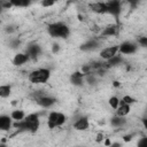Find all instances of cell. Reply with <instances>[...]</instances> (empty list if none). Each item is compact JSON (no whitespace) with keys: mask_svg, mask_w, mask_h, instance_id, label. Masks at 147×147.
<instances>
[{"mask_svg":"<svg viewBox=\"0 0 147 147\" xmlns=\"http://www.w3.org/2000/svg\"><path fill=\"white\" fill-rule=\"evenodd\" d=\"M40 122H39V115L38 114H30L28 116H25L24 119L20 121V122H15L14 123V127L20 130V131H28V132H37V130L39 129Z\"/></svg>","mask_w":147,"mask_h":147,"instance_id":"6da1fadb","label":"cell"},{"mask_svg":"<svg viewBox=\"0 0 147 147\" xmlns=\"http://www.w3.org/2000/svg\"><path fill=\"white\" fill-rule=\"evenodd\" d=\"M47 33L53 38H68L70 29L63 22H54L47 25Z\"/></svg>","mask_w":147,"mask_h":147,"instance_id":"7a4b0ae2","label":"cell"},{"mask_svg":"<svg viewBox=\"0 0 147 147\" xmlns=\"http://www.w3.org/2000/svg\"><path fill=\"white\" fill-rule=\"evenodd\" d=\"M28 78L32 84H44L51 78V70L47 68L34 69L29 74Z\"/></svg>","mask_w":147,"mask_h":147,"instance_id":"3957f363","label":"cell"},{"mask_svg":"<svg viewBox=\"0 0 147 147\" xmlns=\"http://www.w3.org/2000/svg\"><path fill=\"white\" fill-rule=\"evenodd\" d=\"M67 121V116L60 111H51L47 116V126L49 129H55L63 125Z\"/></svg>","mask_w":147,"mask_h":147,"instance_id":"277c9868","label":"cell"},{"mask_svg":"<svg viewBox=\"0 0 147 147\" xmlns=\"http://www.w3.org/2000/svg\"><path fill=\"white\" fill-rule=\"evenodd\" d=\"M106 3H107V14H110L116 20H118V17L121 15V11H122L121 2L117 1V0H111V1H108Z\"/></svg>","mask_w":147,"mask_h":147,"instance_id":"5b68a950","label":"cell"},{"mask_svg":"<svg viewBox=\"0 0 147 147\" xmlns=\"http://www.w3.org/2000/svg\"><path fill=\"white\" fill-rule=\"evenodd\" d=\"M36 102L42 108H51L56 102V99H54L49 95H46V94H37Z\"/></svg>","mask_w":147,"mask_h":147,"instance_id":"8992f818","label":"cell"},{"mask_svg":"<svg viewBox=\"0 0 147 147\" xmlns=\"http://www.w3.org/2000/svg\"><path fill=\"white\" fill-rule=\"evenodd\" d=\"M117 53H119V45H114V46H109V47L103 48V49L100 52V56H101V59L108 61V60H110L111 57L116 56Z\"/></svg>","mask_w":147,"mask_h":147,"instance_id":"52a82bcc","label":"cell"},{"mask_svg":"<svg viewBox=\"0 0 147 147\" xmlns=\"http://www.w3.org/2000/svg\"><path fill=\"white\" fill-rule=\"evenodd\" d=\"M137 47H138L137 44H134L132 41H124L119 45V53L121 54H126V55L133 54V53H136Z\"/></svg>","mask_w":147,"mask_h":147,"instance_id":"ba28073f","label":"cell"},{"mask_svg":"<svg viewBox=\"0 0 147 147\" xmlns=\"http://www.w3.org/2000/svg\"><path fill=\"white\" fill-rule=\"evenodd\" d=\"M25 53L29 55L30 60H37L38 56L41 54V47L38 44H31L26 47Z\"/></svg>","mask_w":147,"mask_h":147,"instance_id":"9c48e42d","label":"cell"},{"mask_svg":"<svg viewBox=\"0 0 147 147\" xmlns=\"http://www.w3.org/2000/svg\"><path fill=\"white\" fill-rule=\"evenodd\" d=\"M88 126H90V122H88V118L86 116L79 117L74 123V129L77 130V131H85V130L88 129Z\"/></svg>","mask_w":147,"mask_h":147,"instance_id":"30bf717a","label":"cell"},{"mask_svg":"<svg viewBox=\"0 0 147 147\" xmlns=\"http://www.w3.org/2000/svg\"><path fill=\"white\" fill-rule=\"evenodd\" d=\"M84 76H85V74H83L80 71H75L70 76L71 84L75 85V86H83V84H84Z\"/></svg>","mask_w":147,"mask_h":147,"instance_id":"8fae6325","label":"cell"},{"mask_svg":"<svg viewBox=\"0 0 147 147\" xmlns=\"http://www.w3.org/2000/svg\"><path fill=\"white\" fill-rule=\"evenodd\" d=\"M11 119L13 118L10 116H8V115H1L0 116V129L2 131H8L14 125Z\"/></svg>","mask_w":147,"mask_h":147,"instance_id":"7c38bea8","label":"cell"},{"mask_svg":"<svg viewBox=\"0 0 147 147\" xmlns=\"http://www.w3.org/2000/svg\"><path fill=\"white\" fill-rule=\"evenodd\" d=\"M29 60H30V57L26 53H17L13 59V64L16 67H20V65H23L24 63H26Z\"/></svg>","mask_w":147,"mask_h":147,"instance_id":"4fadbf2b","label":"cell"},{"mask_svg":"<svg viewBox=\"0 0 147 147\" xmlns=\"http://www.w3.org/2000/svg\"><path fill=\"white\" fill-rule=\"evenodd\" d=\"M92 11L96 14H107V3L106 2H93L90 5Z\"/></svg>","mask_w":147,"mask_h":147,"instance_id":"5bb4252c","label":"cell"},{"mask_svg":"<svg viewBox=\"0 0 147 147\" xmlns=\"http://www.w3.org/2000/svg\"><path fill=\"white\" fill-rule=\"evenodd\" d=\"M98 47H99V41L96 39H90L80 46V49L84 52H88V51H94Z\"/></svg>","mask_w":147,"mask_h":147,"instance_id":"9a60e30c","label":"cell"},{"mask_svg":"<svg viewBox=\"0 0 147 147\" xmlns=\"http://www.w3.org/2000/svg\"><path fill=\"white\" fill-rule=\"evenodd\" d=\"M130 110H131L130 105H126V103H124V102L121 101L118 108L116 109V115L117 116H121V117H125L130 113Z\"/></svg>","mask_w":147,"mask_h":147,"instance_id":"2e32d148","label":"cell"},{"mask_svg":"<svg viewBox=\"0 0 147 147\" xmlns=\"http://www.w3.org/2000/svg\"><path fill=\"white\" fill-rule=\"evenodd\" d=\"M125 123H126V118H125V117L117 116V115H115V116L111 117V119H110V125L114 126V127H122Z\"/></svg>","mask_w":147,"mask_h":147,"instance_id":"e0dca14e","label":"cell"},{"mask_svg":"<svg viewBox=\"0 0 147 147\" xmlns=\"http://www.w3.org/2000/svg\"><path fill=\"white\" fill-rule=\"evenodd\" d=\"M123 63V59H122V56L121 55H116V56H114V57H111L110 60H108L107 62H106V67L107 68H113V67H117V65H119V64H122Z\"/></svg>","mask_w":147,"mask_h":147,"instance_id":"ac0fdd59","label":"cell"},{"mask_svg":"<svg viewBox=\"0 0 147 147\" xmlns=\"http://www.w3.org/2000/svg\"><path fill=\"white\" fill-rule=\"evenodd\" d=\"M116 33H117V25H114V24L107 25L101 32V34L105 37H111V36H115Z\"/></svg>","mask_w":147,"mask_h":147,"instance_id":"d6986e66","label":"cell"},{"mask_svg":"<svg viewBox=\"0 0 147 147\" xmlns=\"http://www.w3.org/2000/svg\"><path fill=\"white\" fill-rule=\"evenodd\" d=\"M10 117L15 121V122H20L22 119L25 118V114L23 110H20V109H16V110H13L11 114H10Z\"/></svg>","mask_w":147,"mask_h":147,"instance_id":"ffe728a7","label":"cell"},{"mask_svg":"<svg viewBox=\"0 0 147 147\" xmlns=\"http://www.w3.org/2000/svg\"><path fill=\"white\" fill-rule=\"evenodd\" d=\"M11 93V86L10 85H1L0 86V96L1 98H8Z\"/></svg>","mask_w":147,"mask_h":147,"instance_id":"44dd1931","label":"cell"},{"mask_svg":"<svg viewBox=\"0 0 147 147\" xmlns=\"http://www.w3.org/2000/svg\"><path fill=\"white\" fill-rule=\"evenodd\" d=\"M10 2L15 7H28L30 5V1H28V0H13Z\"/></svg>","mask_w":147,"mask_h":147,"instance_id":"7402d4cb","label":"cell"},{"mask_svg":"<svg viewBox=\"0 0 147 147\" xmlns=\"http://www.w3.org/2000/svg\"><path fill=\"white\" fill-rule=\"evenodd\" d=\"M109 105H110V107L113 108V109H117L118 108V106H119V103H121V100L117 98V96H111L110 99H109Z\"/></svg>","mask_w":147,"mask_h":147,"instance_id":"603a6c76","label":"cell"},{"mask_svg":"<svg viewBox=\"0 0 147 147\" xmlns=\"http://www.w3.org/2000/svg\"><path fill=\"white\" fill-rule=\"evenodd\" d=\"M122 102H124V103H126V105H132V103H134L136 102V99L134 98H132V96H130V95H125V96H123V99L121 100Z\"/></svg>","mask_w":147,"mask_h":147,"instance_id":"cb8c5ba5","label":"cell"},{"mask_svg":"<svg viewBox=\"0 0 147 147\" xmlns=\"http://www.w3.org/2000/svg\"><path fill=\"white\" fill-rule=\"evenodd\" d=\"M137 147H147V137H142L139 139Z\"/></svg>","mask_w":147,"mask_h":147,"instance_id":"d4e9b609","label":"cell"},{"mask_svg":"<svg viewBox=\"0 0 147 147\" xmlns=\"http://www.w3.org/2000/svg\"><path fill=\"white\" fill-rule=\"evenodd\" d=\"M138 44L142 47H147V37H139L138 38Z\"/></svg>","mask_w":147,"mask_h":147,"instance_id":"484cf974","label":"cell"},{"mask_svg":"<svg viewBox=\"0 0 147 147\" xmlns=\"http://www.w3.org/2000/svg\"><path fill=\"white\" fill-rule=\"evenodd\" d=\"M20 45H21V40L20 39H13V40H10V47L11 48H17V47H20Z\"/></svg>","mask_w":147,"mask_h":147,"instance_id":"4316f807","label":"cell"},{"mask_svg":"<svg viewBox=\"0 0 147 147\" xmlns=\"http://www.w3.org/2000/svg\"><path fill=\"white\" fill-rule=\"evenodd\" d=\"M41 5H42V7H51V6L54 5V1H52V0H45V1L41 2Z\"/></svg>","mask_w":147,"mask_h":147,"instance_id":"83f0119b","label":"cell"},{"mask_svg":"<svg viewBox=\"0 0 147 147\" xmlns=\"http://www.w3.org/2000/svg\"><path fill=\"white\" fill-rule=\"evenodd\" d=\"M59 49H60V45H59L57 42H55V44L52 45V52H53V53H57Z\"/></svg>","mask_w":147,"mask_h":147,"instance_id":"f1b7e54d","label":"cell"},{"mask_svg":"<svg viewBox=\"0 0 147 147\" xmlns=\"http://www.w3.org/2000/svg\"><path fill=\"white\" fill-rule=\"evenodd\" d=\"M87 82H88L90 84H92V83H94V82H95V78H94L93 76L88 75V76H87Z\"/></svg>","mask_w":147,"mask_h":147,"instance_id":"f546056e","label":"cell"},{"mask_svg":"<svg viewBox=\"0 0 147 147\" xmlns=\"http://www.w3.org/2000/svg\"><path fill=\"white\" fill-rule=\"evenodd\" d=\"M131 139H132V134H126V136L123 137V140L124 141H130Z\"/></svg>","mask_w":147,"mask_h":147,"instance_id":"4dcf8cb0","label":"cell"},{"mask_svg":"<svg viewBox=\"0 0 147 147\" xmlns=\"http://www.w3.org/2000/svg\"><path fill=\"white\" fill-rule=\"evenodd\" d=\"M141 122H142V125H144V127L147 130V117H144Z\"/></svg>","mask_w":147,"mask_h":147,"instance_id":"1f68e13d","label":"cell"},{"mask_svg":"<svg viewBox=\"0 0 147 147\" xmlns=\"http://www.w3.org/2000/svg\"><path fill=\"white\" fill-rule=\"evenodd\" d=\"M121 146H122V145H121L119 142H114V144H111L109 147H121Z\"/></svg>","mask_w":147,"mask_h":147,"instance_id":"d6a6232c","label":"cell"},{"mask_svg":"<svg viewBox=\"0 0 147 147\" xmlns=\"http://www.w3.org/2000/svg\"><path fill=\"white\" fill-rule=\"evenodd\" d=\"M102 138H103V136H102V134H98V138H96V141H98V142H100V141L102 140Z\"/></svg>","mask_w":147,"mask_h":147,"instance_id":"836d02e7","label":"cell"},{"mask_svg":"<svg viewBox=\"0 0 147 147\" xmlns=\"http://www.w3.org/2000/svg\"><path fill=\"white\" fill-rule=\"evenodd\" d=\"M105 144H106V146H110V145H111V142H110V140H109V139H107V140L105 141Z\"/></svg>","mask_w":147,"mask_h":147,"instance_id":"e575fe53","label":"cell"},{"mask_svg":"<svg viewBox=\"0 0 147 147\" xmlns=\"http://www.w3.org/2000/svg\"><path fill=\"white\" fill-rule=\"evenodd\" d=\"M0 147H6V146H5V145H3V144H2V145H1V146H0Z\"/></svg>","mask_w":147,"mask_h":147,"instance_id":"d590c367","label":"cell"}]
</instances>
